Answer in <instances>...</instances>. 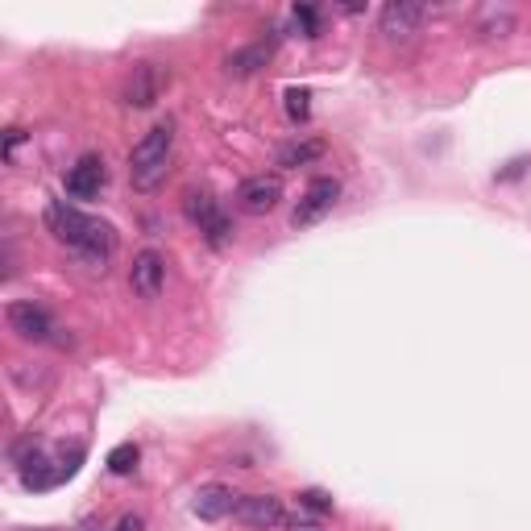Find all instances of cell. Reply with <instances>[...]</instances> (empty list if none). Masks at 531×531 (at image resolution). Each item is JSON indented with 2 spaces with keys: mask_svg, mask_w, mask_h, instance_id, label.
<instances>
[{
  "mask_svg": "<svg viewBox=\"0 0 531 531\" xmlns=\"http://www.w3.org/2000/svg\"><path fill=\"white\" fill-rule=\"evenodd\" d=\"M46 229L59 237L63 245L79 249L83 258H92V262H104V258L117 249V229L108 225V220L83 216L79 208H71V204H63V200L46 208Z\"/></svg>",
  "mask_w": 531,
  "mask_h": 531,
  "instance_id": "1",
  "label": "cell"
},
{
  "mask_svg": "<svg viewBox=\"0 0 531 531\" xmlns=\"http://www.w3.org/2000/svg\"><path fill=\"white\" fill-rule=\"evenodd\" d=\"M424 17H428V9L415 5V0H390V5L382 9V34L390 42H407L411 34H419Z\"/></svg>",
  "mask_w": 531,
  "mask_h": 531,
  "instance_id": "9",
  "label": "cell"
},
{
  "mask_svg": "<svg viewBox=\"0 0 531 531\" xmlns=\"http://www.w3.org/2000/svg\"><path fill=\"white\" fill-rule=\"evenodd\" d=\"M108 183V166L100 154H83L71 171H67V195L71 200H96Z\"/></svg>",
  "mask_w": 531,
  "mask_h": 531,
  "instance_id": "8",
  "label": "cell"
},
{
  "mask_svg": "<svg viewBox=\"0 0 531 531\" xmlns=\"http://www.w3.org/2000/svg\"><path fill=\"white\" fill-rule=\"evenodd\" d=\"M278 200H283V179H278V175H254V179H245L237 187V208L249 212V216L274 212Z\"/></svg>",
  "mask_w": 531,
  "mask_h": 531,
  "instance_id": "6",
  "label": "cell"
},
{
  "mask_svg": "<svg viewBox=\"0 0 531 531\" xmlns=\"http://www.w3.org/2000/svg\"><path fill=\"white\" fill-rule=\"evenodd\" d=\"M21 137H25L21 129H9V137H5V154H13V150L21 146Z\"/></svg>",
  "mask_w": 531,
  "mask_h": 531,
  "instance_id": "21",
  "label": "cell"
},
{
  "mask_svg": "<svg viewBox=\"0 0 531 531\" xmlns=\"http://www.w3.org/2000/svg\"><path fill=\"white\" fill-rule=\"evenodd\" d=\"M171 150H175V121H158L150 133H142V142L129 154V179L137 191H154L166 179Z\"/></svg>",
  "mask_w": 531,
  "mask_h": 531,
  "instance_id": "2",
  "label": "cell"
},
{
  "mask_svg": "<svg viewBox=\"0 0 531 531\" xmlns=\"http://www.w3.org/2000/svg\"><path fill=\"white\" fill-rule=\"evenodd\" d=\"M324 154H328V146L320 142V137H312V142H295V146L278 150V166H307V162H316Z\"/></svg>",
  "mask_w": 531,
  "mask_h": 531,
  "instance_id": "14",
  "label": "cell"
},
{
  "mask_svg": "<svg viewBox=\"0 0 531 531\" xmlns=\"http://www.w3.org/2000/svg\"><path fill=\"white\" fill-rule=\"evenodd\" d=\"M183 212H187L191 225H200V233H204V241H208L212 249H225V245L233 241V220L220 212V204H216L212 191H187Z\"/></svg>",
  "mask_w": 531,
  "mask_h": 531,
  "instance_id": "3",
  "label": "cell"
},
{
  "mask_svg": "<svg viewBox=\"0 0 531 531\" xmlns=\"http://www.w3.org/2000/svg\"><path fill=\"white\" fill-rule=\"evenodd\" d=\"M191 511L200 515L204 523H216V519H225V515H233L237 511V494L229 490V486H220V482H212V486H204L200 494H195V502H191Z\"/></svg>",
  "mask_w": 531,
  "mask_h": 531,
  "instance_id": "12",
  "label": "cell"
},
{
  "mask_svg": "<svg viewBox=\"0 0 531 531\" xmlns=\"http://www.w3.org/2000/svg\"><path fill=\"white\" fill-rule=\"evenodd\" d=\"M233 519L254 527V531H270V527L283 523V502H278L274 494H245V498H237Z\"/></svg>",
  "mask_w": 531,
  "mask_h": 531,
  "instance_id": "10",
  "label": "cell"
},
{
  "mask_svg": "<svg viewBox=\"0 0 531 531\" xmlns=\"http://www.w3.org/2000/svg\"><path fill=\"white\" fill-rule=\"evenodd\" d=\"M5 320H9V328L17 332L21 341H50V332H54V320H50V312L46 307H38L34 299H17V303H9V312H5Z\"/></svg>",
  "mask_w": 531,
  "mask_h": 531,
  "instance_id": "5",
  "label": "cell"
},
{
  "mask_svg": "<svg viewBox=\"0 0 531 531\" xmlns=\"http://www.w3.org/2000/svg\"><path fill=\"white\" fill-rule=\"evenodd\" d=\"M299 507L316 511V515H328V511H332V498H328L324 490H303V494H299Z\"/></svg>",
  "mask_w": 531,
  "mask_h": 531,
  "instance_id": "18",
  "label": "cell"
},
{
  "mask_svg": "<svg viewBox=\"0 0 531 531\" xmlns=\"http://www.w3.org/2000/svg\"><path fill=\"white\" fill-rule=\"evenodd\" d=\"M266 59H270V46H245V50H237V54H229L225 59V71L229 75H237V79H245V75H254L258 67H266Z\"/></svg>",
  "mask_w": 531,
  "mask_h": 531,
  "instance_id": "13",
  "label": "cell"
},
{
  "mask_svg": "<svg viewBox=\"0 0 531 531\" xmlns=\"http://www.w3.org/2000/svg\"><path fill=\"white\" fill-rule=\"evenodd\" d=\"M162 83H166V75H162L154 63H137L133 75L125 79V104H133V108H150V104L162 96Z\"/></svg>",
  "mask_w": 531,
  "mask_h": 531,
  "instance_id": "11",
  "label": "cell"
},
{
  "mask_svg": "<svg viewBox=\"0 0 531 531\" xmlns=\"http://www.w3.org/2000/svg\"><path fill=\"white\" fill-rule=\"evenodd\" d=\"M129 287H133V295H142V299H158L162 295V287H166V258L158 254V249H142V254L133 258Z\"/></svg>",
  "mask_w": 531,
  "mask_h": 531,
  "instance_id": "7",
  "label": "cell"
},
{
  "mask_svg": "<svg viewBox=\"0 0 531 531\" xmlns=\"http://www.w3.org/2000/svg\"><path fill=\"white\" fill-rule=\"evenodd\" d=\"M287 531H324V523H320V519H303V515H295V519H287Z\"/></svg>",
  "mask_w": 531,
  "mask_h": 531,
  "instance_id": "19",
  "label": "cell"
},
{
  "mask_svg": "<svg viewBox=\"0 0 531 531\" xmlns=\"http://www.w3.org/2000/svg\"><path fill=\"white\" fill-rule=\"evenodd\" d=\"M295 25L307 34V38H320V9L312 5H295Z\"/></svg>",
  "mask_w": 531,
  "mask_h": 531,
  "instance_id": "17",
  "label": "cell"
},
{
  "mask_svg": "<svg viewBox=\"0 0 531 531\" xmlns=\"http://www.w3.org/2000/svg\"><path fill=\"white\" fill-rule=\"evenodd\" d=\"M113 531H146V519L142 515H121Z\"/></svg>",
  "mask_w": 531,
  "mask_h": 531,
  "instance_id": "20",
  "label": "cell"
},
{
  "mask_svg": "<svg viewBox=\"0 0 531 531\" xmlns=\"http://www.w3.org/2000/svg\"><path fill=\"white\" fill-rule=\"evenodd\" d=\"M287 113H291V121L312 117V92H307V88H287Z\"/></svg>",
  "mask_w": 531,
  "mask_h": 531,
  "instance_id": "16",
  "label": "cell"
},
{
  "mask_svg": "<svg viewBox=\"0 0 531 531\" xmlns=\"http://www.w3.org/2000/svg\"><path fill=\"white\" fill-rule=\"evenodd\" d=\"M137 461H142V449H137L133 440L117 444V449L108 453V469H113V473H121V478H125V473H133V469H137Z\"/></svg>",
  "mask_w": 531,
  "mask_h": 531,
  "instance_id": "15",
  "label": "cell"
},
{
  "mask_svg": "<svg viewBox=\"0 0 531 531\" xmlns=\"http://www.w3.org/2000/svg\"><path fill=\"white\" fill-rule=\"evenodd\" d=\"M337 200H341V183H337V179H332V175L312 179V183H307V191L299 195L295 212H291V225H295V229L316 225V220H324V216L332 212V204H337Z\"/></svg>",
  "mask_w": 531,
  "mask_h": 531,
  "instance_id": "4",
  "label": "cell"
}]
</instances>
